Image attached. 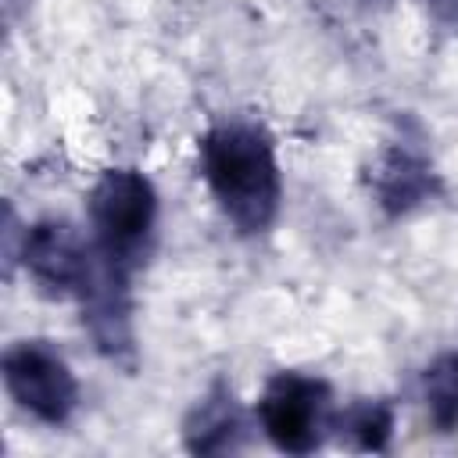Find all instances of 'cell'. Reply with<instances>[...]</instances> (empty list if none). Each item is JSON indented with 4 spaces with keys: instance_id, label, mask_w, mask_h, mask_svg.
<instances>
[{
    "instance_id": "1",
    "label": "cell",
    "mask_w": 458,
    "mask_h": 458,
    "mask_svg": "<svg viewBox=\"0 0 458 458\" xmlns=\"http://www.w3.org/2000/svg\"><path fill=\"white\" fill-rule=\"evenodd\" d=\"M200 175L240 236H261L283 200V179L276 161V140L254 118H222L200 143Z\"/></svg>"
},
{
    "instance_id": "2",
    "label": "cell",
    "mask_w": 458,
    "mask_h": 458,
    "mask_svg": "<svg viewBox=\"0 0 458 458\" xmlns=\"http://www.w3.org/2000/svg\"><path fill=\"white\" fill-rule=\"evenodd\" d=\"M89 240L93 247L118 265L122 272H136L154 254L157 240V190L136 168H107L89 190Z\"/></svg>"
},
{
    "instance_id": "3",
    "label": "cell",
    "mask_w": 458,
    "mask_h": 458,
    "mask_svg": "<svg viewBox=\"0 0 458 458\" xmlns=\"http://www.w3.org/2000/svg\"><path fill=\"white\" fill-rule=\"evenodd\" d=\"M333 390L318 376L276 372L258 401V422L283 454H311L333 433Z\"/></svg>"
},
{
    "instance_id": "4",
    "label": "cell",
    "mask_w": 458,
    "mask_h": 458,
    "mask_svg": "<svg viewBox=\"0 0 458 458\" xmlns=\"http://www.w3.org/2000/svg\"><path fill=\"white\" fill-rule=\"evenodd\" d=\"M7 397L47 426H64L79 408V379L47 340H21L0 361Z\"/></svg>"
},
{
    "instance_id": "5",
    "label": "cell",
    "mask_w": 458,
    "mask_h": 458,
    "mask_svg": "<svg viewBox=\"0 0 458 458\" xmlns=\"http://www.w3.org/2000/svg\"><path fill=\"white\" fill-rule=\"evenodd\" d=\"M18 261L47 301H75L97 265V247L68 218H39L21 233Z\"/></svg>"
},
{
    "instance_id": "6",
    "label": "cell",
    "mask_w": 458,
    "mask_h": 458,
    "mask_svg": "<svg viewBox=\"0 0 458 458\" xmlns=\"http://www.w3.org/2000/svg\"><path fill=\"white\" fill-rule=\"evenodd\" d=\"M75 301H79V311H82V326L93 336V347L104 358L118 361V365H132L136 333H132V286H129V272L111 265L97 250V265L89 272V283L82 286V293Z\"/></svg>"
},
{
    "instance_id": "7",
    "label": "cell",
    "mask_w": 458,
    "mask_h": 458,
    "mask_svg": "<svg viewBox=\"0 0 458 458\" xmlns=\"http://www.w3.org/2000/svg\"><path fill=\"white\" fill-rule=\"evenodd\" d=\"M372 200L383 208L386 218H404L426 204H433L444 190L429 154L411 140H390L365 172Z\"/></svg>"
},
{
    "instance_id": "8",
    "label": "cell",
    "mask_w": 458,
    "mask_h": 458,
    "mask_svg": "<svg viewBox=\"0 0 458 458\" xmlns=\"http://www.w3.org/2000/svg\"><path fill=\"white\" fill-rule=\"evenodd\" d=\"M182 444L190 454H233L247 444V415L225 379L211 383L182 419Z\"/></svg>"
},
{
    "instance_id": "9",
    "label": "cell",
    "mask_w": 458,
    "mask_h": 458,
    "mask_svg": "<svg viewBox=\"0 0 458 458\" xmlns=\"http://www.w3.org/2000/svg\"><path fill=\"white\" fill-rule=\"evenodd\" d=\"M397 411L386 397H361L333 415V433L351 451H386L394 437Z\"/></svg>"
},
{
    "instance_id": "10",
    "label": "cell",
    "mask_w": 458,
    "mask_h": 458,
    "mask_svg": "<svg viewBox=\"0 0 458 458\" xmlns=\"http://www.w3.org/2000/svg\"><path fill=\"white\" fill-rule=\"evenodd\" d=\"M422 401L437 433H458V351L440 354L422 372Z\"/></svg>"
},
{
    "instance_id": "11",
    "label": "cell",
    "mask_w": 458,
    "mask_h": 458,
    "mask_svg": "<svg viewBox=\"0 0 458 458\" xmlns=\"http://www.w3.org/2000/svg\"><path fill=\"white\" fill-rule=\"evenodd\" d=\"M429 18L444 29V32H454L458 36V0H422Z\"/></svg>"
}]
</instances>
